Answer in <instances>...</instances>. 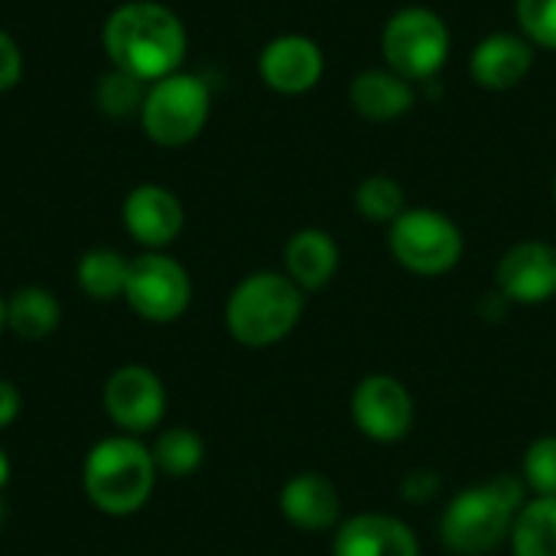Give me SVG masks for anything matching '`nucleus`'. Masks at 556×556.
I'll return each mask as SVG.
<instances>
[{
    "mask_svg": "<svg viewBox=\"0 0 556 556\" xmlns=\"http://www.w3.org/2000/svg\"><path fill=\"white\" fill-rule=\"evenodd\" d=\"M101 39L111 65L147 85L179 72L189 46L182 20L153 0H130L117 7L104 23Z\"/></svg>",
    "mask_w": 556,
    "mask_h": 556,
    "instance_id": "f257e3e1",
    "label": "nucleus"
},
{
    "mask_svg": "<svg viewBox=\"0 0 556 556\" xmlns=\"http://www.w3.org/2000/svg\"><path fill=\"white\" fill-rule=\"evenodd\" d=\"M525 495L528 485L518 476H498L456 495L440 521V538L446 551L459 556L492 554L498 544H505V538H511L518 511L528 505Z\"/></svg>",
    "mask_w": 556,
    "mask_h": 556,
    "instance_id": "f03ea898",
    "label": "nucleus"
},
{
    "mask_svg": "<svg viewBox=\"0 0 556 556\" xmlns=\"http://www.w3.org/2000/svg\"><path fill=\"white\" fill-rule=\"evenodd\" d=\"M81 485L88 502L111 518H127L137 515L156 485V466L153 453L127 433L104 437L98 440L81 469Z\"/></svg>",
    "mask_w": 556,
    "mask_h": 556,
    "instance_id": "7ed1b4c3",
    "label": "nucleus"
},
{
    "mask_svg": "<svg viewBox=\"0 0 556 556\" xmlns=\"http://www.w3.org/2000/svg\"><path fill=\"white\" fill-rule=\"evenodd\" d=\"M303 316V290L274 270L244 277L225 306V326L244 349H267L287 339Z\"/></svg>",
    "mask_w": 556,
    "mask_h": 556,
    "instance_id": "20e7f679",
    "label": "nucleus"
},
{
    "mask_svg": "<svg viewBox=\"0 0 556 556\" xmlns=\"http://www.w3.org/2000/svg\"><path fill=\"white\" fill-rule=\"evenodd\" d=\"M453 49V33L446 20L430 7H404L388 16L381 33V52L391 72L401 78L427 81L433 78Z\"/></svg>",
    "mask_w": 556,
    "mask_h": 556,
    "instance_id": "39448f33",
    "label": "nucleus"
},
{
    "mask_svg": "<svg viewBox=\"0 0 556 556\" xmlns=\"http://www.w3.org/2000/svg\"><path fill=\"white\" fill-rule=\"evenodd\" d=\"M212 111V91L199 75L173 72L147 88L140 124L143 134L160 147H186L192 143Z\"/></svg>",
    "mask_w": 556,
    "mask_h": 556,
    "instance_id": "423d86ee",
    "label": "nucleus"
},
{
    "mask_svg": "<svg viewBox=\"0 0 556 556\" xmlns=\"http://www.w3.org/2000/svg\"><path fill=\"white\" fill-rule=\"evenodd\" d=\"M388 248L394 261L417 277L450 274L463 261L459 225L437 208H404L388 231Z\"/></svg>",
    "mask_w": 556,
    "mask_h": 556,
    "instance_id": "0eeeda50",
    "label": "nucleus"
},
{
    "mask_svg": "<svg viewBox=\"0 0 556 556\" xmlns=\"http://www.w3.org/2000/svg\"><path fill=\"white\" fill-rule=\"evenodd\" d=\"M124 300L147 323H173L192 303V280L176 257L163 251H147L127 267Z\"/></svg>",
    "mask_w": 556,
    "mask_h": 556,
    "instance_id": "6e6552de",
    "label": "nucleus"
},
{
    "mask_svg": "<svg viewBox=\"0 0 556 556\" xmlns=\"http://www.w3.org/2000/svg\"><path fill=\"white\" fill-rule=\"evenodd\" d=\"M104 410L121 433H150L166 414V388L147 365H121L104 381Z\"/></svg>",
    "mask_w": 556,
    "mask_h": 556,
    "instance_id": "1a4fd4ad",
    "label": "nucleus"
},
{
    "mask_svg": "<svg viewBox=\"0 0 556 556\" xmlns=\"http://www.w3.org/2000/svg\"><path fill=\"white\" fill-rule=\"evenodd\" d=\"M355 427L375 443H397L414 427L410 391L391 375H368L352 394Z\"/></svg>",
    "mask_w": 556,
    "mask_h": 556,
    "instance_id": "9d476101",
    "label": "nucleus"
},
{
    "mask_svg": "<svg viewBox=\"0 0 556 556\" xmlns=\"http://www.w3.org/2000/svg\"><path fill=\"white\" fill-rule=\"evenodd\" d=\"M257 72L261 81L277 94H306L319 85L326 72V55L316 39L287 33L261 49Z\"/></svg>",
    "mask_w": 556,
    "mask_h": 556,
    "instance_id": "9b49d317",
    "label": "nucleus"
},
{
    "mask_svg": "<svg viewBox=\"0 0 556 556\" xmlns=\"http://www.w3.org/2000/svg\"><path fill=\"white\" fill-rule=\"evenodd\" d=\"M498 293L511 303H547L556 296V248L547 241H521L495 267Z\"/></svg>",
    "mask_w": 556,
    "mask_h": 556,
    "instance_id": "f8f14e48",
    "label": "nucleus"
},
{
    "mask_svg": "<svg viewBox=\"0 0 556 556\" xmlns=\"http://www.w3.org/2000/svg\"><path fill=\"white\" fill-rule=\"evenodd\" d=\"M121 215H124V228L130 231V238L147 251H163L166 244L179 238L186 225L182 202L169 189L153 186V182L127 192Z\"/></svg>",
    "mask_w": 556,
    "mask_h": 556,
    "instance_id": "ddd939ff",
    "label": "nucleus"
},
{
    "mask_svg": "<svg viewBox=\"0 0 556 556\" xmlns=\"http://www.w3.org/2000/svg\"><path fill=\"white\" fill-rule=\"evenodd\" d=\"M534 68V46L521 33H489L469 55V75L489 91H508L521 85Z\"/></svg>",
    "mask_w": 556,
    "mask_h": 556,
    "instance_id": "4468645a",
    "label": "nucleus"
},
{
    "mask_svg": "<svg viewBox=\"0 0 556 556\" xmlns=\"http://www.w3.org/2000/svg\"><path fill=\"white\" fill-rule=\"evenodd\" d=\"M336 556H420L414 531L391 515H355L339 525Z\"/></svg>",
    "mask_w": 556,
    "mask_h": 556,
    "instance_id": "2eb2a0df",
    "label": "nucleus"
},
{
    "mask_svg": "<svg viewBox=\"0 0 556 556\" xmlns=\"http://www.w3.org/2000/svg\"><path fill=\"white\" fill-rule=\"evenodd\" d=\"M280 511L283 518L300 531H329L339 525V492L336 485L319 472H300L293 476L280 492Z\"/></svg>",
    "mask_w": 556,
    "mask_h": 556,
    "instance_id": "dca6fc26",
    "label": "nucleus"
},
{
    "mask_svg": "<svg viewBox=\"0 0 556 556\" xmlns=\"http://www.w3.org/2000/svg\"><path fill=\"white\" fill-rule=\"evenodd\" d=\"M349 101L365 121L388 124L404 117L414 108L417 94L414 85L391 68H362L349 85Z\"/></svg>",
    "mask_w": 556,
    "mask_h": 556,
    "instance_id": "f3484780",
    "label": "nucleus"
},
{
    "mask_svg": "<svg viewBox=\"0 0 556 556\" xmlns=\"http://www.w3.org/2000/svg\"><path fill=\"white\" fill-rule=\"evenodd\" d=\"M283 267L303 293L323 290L339 270V244L323 228H303L287 241Z\"/></svg>",
    "mask_w": 556,
    "mask_h": 556,
    "instance_id": "a211bd4d",
    "label": "nucleus"
},
{
    "mask_svg": "<svg viewBox=\"0 0 556 556\" xmlns=\"http://www.w3.org/2000/svg\"><path fill=\"white\" fill-rule=\"evenodd\" d=\"M62 323V306L55 293L42 287H23L7 300V329L26 342L52 336Z\"/></svg>",
    "mask_w": 556,
    "mask_h": 556,
    "instance_id": "6ab92c4d",
    "label": "nucleus"
},
{
    "mask_svg": "<svg viewBox=\"0 0 556 556\" xmlns=\"http://www.w3.org/2000/svg\"><path fill=\"white\" fill-rule=\"evenodd\" d=\"M127 267L130 261H124V254L111 251V248H91L81 254L78 267H75V277H78V287L91 296V300H117L124 296V287H127Z\"/></svg>",
    "mask_w": 556,
    "mask_h": 556,
    "instance_id": "aec40b11",
    "label": "nucleus"
},
{
    "mask_svg": "<svg viewBox=\"0 0 556 556\" xmlns=\"http://www.w3.org/2000/svg\"><path fill=\"white\" fill-rule=\"evenodd\" d=\"M515 556H556V498H534L511 528Z\"/></svg>",
    "mask_w": 556,
    "mask_h": 556,
    "instance_id": "412c9836",
    "label": "nucleus"
},
{
    "mask_svg": "<svg viewBox=\"0 0 556 556\" xmlns=\"http://www.w3.org/2000/svg\"><path fill=\"white\" fill-rule=\"evenodd\" d=\"M153 466L156 472L169 476V479H186L192 476L202 459H205V443L195 430L189 427H173V430H163L153 443Z\"/></svg>",
    "mask_w": 556,
    "mask_h": 556,
    "instance_id": "4be33fe9",
    "label": "nucleus"
},
{
    "mask_svg": "<svg viewBox=\"0 0 556 556\" xmlns=\"http://www.w3.org/2000/svg\"><path fill=\"white\" fill-rule=\"evenodd\" d=\"M355 208L368 218V222H394L404 208H407V195L404 186L388 176V173H375L365 176L355 189Z\"/></svg>",
    "mask_w": 556,
    "mask_h": 556,
    "instance_id": "5701e85b",
    "label": "nucleus"
},
{
    "mask_svg": "<svg viewBox=\"0 0 556 556\" xmlns=\"http://www.w3.org/2000/svg\"><path fill=\"white\" fill-rule=\"evenodd\" d=\"M147 81L121 72V68H111L108 75H101L98 88H94V98H98V108L108 114V117H130V114H140L143 108V98H147Z\"/></svg>",
    "mask_w": 556,
    "mask_h": 556,
    "instance_id": "b1692460",
    "label": "nucleus"
},
{
    "mask_svg": "<svg viewBox=\"0 0 556 556\" xmlns=\"http://www.w3.org/2000/svg\"><path fill=\"white\" fill-rule=\"evenodd\" d=\"M521 479L538 492V498H556V437H541L528 446Z\"/></svg>",
    "mask_w": 556,
    "mask_h": 556,
    "instance_id": "393cba45",
    "label": "nucleus"
},
{
    "mask_svg": "<svg viewBox=\"0 0 556 556\" xmlns=\"http://www.w3.org/2000/svg\"><path fill=\"white\" fill-rule=\"evenodd\" d=\"M521 36L531 39V46L556 52V0H518L515 3Z\"/></svg>",
    "mask_w": 556,
    "mask_h": 556,
    "instance_id": "a878e982",
    "label": "nucleus"
},
{
    "mask_svg": "<svg viewBox=\"0 0 556 556\" xmlns=\"http://www.w3.org/2000/svg\"><path fill=\"white\" fill-rule=\"evenodd\" d=\"M23 78V52L10 33L0 29V94L10 91Z\"/></svg>",
    "mask_w": 556,
    "mask_h": 556,
    "instance_id": "bb28decb",
    "label": "nucleus"
},
{
    "mask_svg": "<svg viewBox=\"0 0 556 556\" xmlns=\"http://www.w3.org/2000/svg\"><path fill=\"white\" fill-rule=\"evenodd\" d=\"M437 492H440V479H437V472H427V469H417V472H410V476L401 482V495H404L407 502H414V505L433 498Z\"/></svg>",
    "mask_w": 556,
    "mask_h": 556,
    "instance_id": "cd10ccee",
    "label": "nucleus"
},
{
    "mask_svg": "<svg viewBox=\"0 0 556 556\" xmlns=\"http://www.w3.org/2000/svg\"><path fill=\"white\" fill-rule=\"evenodd\" d=\"M23 410V397L16 391V384H10L7 378H0V430H7Z\"/></svg>",
    "mask_w": 556,
    "mask_h": 556,
    "instance_id": "c85d7f7f",
    "label": "nucleus"
},
{
    "mask_svg": "<svg viewBox=\"0 0 556 556\" xmlns=\"http://www.w3.org/2000/svg\"><path fill=\"white\" fill-rule=\"evenodd\" d=\"M7 482H10V459H7V453L0 450V492L7 489Z\"/></svg>",
    "mask_w": 556,
    "mask_h": 556,
    "instance_id": "c756f323",
    "label": "nucleus"
},
{
    "mask_svg": "<svg viewBox=\"0 0 556 556\" xmlns=\"http://www.w3.org/2000/svg\"><path fill=\"white\" fill-rule=\"evenodd\" d=\"M7 329V296L0 293V332Z\"/></svg>",
    "mask_w": 556,
    "mask_h": 556,
    "instance_id": "7c9ffc66",
    "label": "nucleus"
},
{
    "mask_svg": "<svg viewBox=\"0 0 556 556\" xmlns=\"http://www.w3.org/2000/svg\"><path fill=\"white\" fill-rule=\"evenodd\" d=\"M3 521H7V508H3V502H0V528H3Z\"/></svg>",
    "mask_w": 556,
    "mask_h": 556,
    "instance_id": "2f4dec72",
    "label": "nucleus"
},
{
    "mask_svg": "<svg viewBox=\"0 0 556 556\" xmlns=\"http://www.w3.org/2000/svg\"><path fill=\"white\" fill-rule=\"evenodd\" d=\"M554 195H556V179H554Z\"/></svg>",
    "mask_w": 556,
    "mask_h": 556,
    "instance_id": "473e14b6",
    "label": "nucleus"
}]
</instances>
